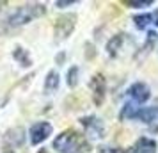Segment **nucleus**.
<instances>
[{"label": "nucleus", "mask_w": 158, "mask_h": 153, "mask_svg": "<svg viewBox=\"0 0 158 153\" xmlns=\"http://www.w3.org/2000/svg\"><path fill=\"white\" fill-rule=\"evenodd\" d=\"M139 112H140L139 103H135V102H126L124 105H123L119 117H121V119H135V117H139Z\"/></svg>", "instance_id": "9b49d317"}, {"label": "nucleus", "mask_w": 158, "mask_h": 153, "mask_svg": "<svg viewBox=\"0 0 158 153\" xmlns=\"http://www.w3.org/2000/svg\"><path fill=\"white\" fill-rule=\"evenodd\" d=\"M82 126L85 128V134L91 139H101L105 135V125L101 119H98L96 116H85L80 119Z\"/></svg>", "instance_id": "20e7f679"}, {"label": "nucleus", "mask_w": 158, "mask_h": 153, "mask_svg": "<svg viewBox=\"0 0 158 153\" xmlns=\"http://www.w3.org/2000/svg\"><path fill=\"white\" fill-rule=\"evenodd\" d=\"M71 4H75L73 0H64V2H60V0H59V2H55V6H57V7H68V6H71Z\"/></svg>", "instance_id": "6ab92c4d"}, {"label": "nucleus", "mask_w": 158, "mask_h": 153, "mask_svg": "<svg viewBox=\"0 0 158 153\" xmlns=\"http://www.w3.org/2000/svg\"><path fill=\"white\" fill-rule=\"evenodd\" d=\"M128 95L131 96V100L135 103H144V102L149 100L151 91H149V87H148V84H144V82H135L133 86L128 87Z\"/></svg>", "instance_id": "0eeeda50"}, {"label": "nucleus", "mask_w": 158, "mask_h": 153, "mask_svg": "<svg viewBox=\"0 0 158 153\" xmlns=\"http://www.w3.org/2000/svg\"><path fill=\"white\" fill-rule=\"evenodd\" d=\"M98 153H128L126 150H123V148H119V146H100L98 148Z\"/></svg>", "instance_id": "f3484780"}, {"label": "nucleus", "mask_w": 158, "mask_h": 153, "mask_svg": "<svg viewBox=\"0 0 158 153\" xmlns=\"http://www.w3.org/2000/svg\"><path fill=\"white\" fill-rule=\"evenodd\" d=\"M124 39H126L124 34H115V36L107 43V52H108L110 57H115V55L119 53V50H121L123 45H124Z\"/></svg>", "instance_id": "9d476101"}, {"label": "nucleus", "mask_w": 158, "mask_h": 153, "mask_svg": "<svg viewBox=\"0 0 158 153\" xmlns=\"http://www.w3.org/2000/svg\"><path fill=\"white\" fill-rule=\"evenodd\" d=\"M66 82H68L69 87H75L78 84V68L77 66H73V68L68 70V79H66Z\"/></svg>", "instance_id": "2eb2a0df"}, {"label": "nucleus", "mask_w": 158, "mask_h": 153, "mask_svg": "<svg viewBox=\"0 0 158 153\" xmlns=\"http://www.w3.org/2000/svg\"><path fill=\"white\" fill-rule=\"evenodd\" d=\"M151 20H153L151 15H139V16L133 18V22H135V25L139 27V29H146V27L151 23Z\"/></svg>", "instance_id": "dca6fc26"}, {"label": "nucleus", "mask_w": 158, "mask_h": 153, "mask_svg": "<svg viewBox=\"0 0 158 153\" xmlns=\"http://www.w3.org/2000/svg\"><path fill=\"white\" fill-rule=\"evenodd\" d=\"M39 153H46V151H44V150H41V151H39Z\"/></svg>", "instance_id": "4be33fe9"}, {"label": "nucleus", "mask_w": 158, "mask_h": 153, "mask_svg": "<svg viewBox=\"0 0 158 153\" xmlns=\"http://www.w3.org/2000/svg\"><path fill=\"white\" fill-rule=\"evenodd\" d=\"M7 153H15V151H7Z\"/></svg>", "instance_id": "5701e85b"}, {"label": "nucleus", "mask_w": 158, "mask_h": 153, "mask_svg": "<svg viewBox=\"0 0 158 153\" xmlns=\"http://www.w3.org/2000/svg\"><path fill=\"white\" fill-rule=\"evenodd\" d=\"M75 23H77V16L75 15H64L57 18V22H55V37L57 39H66V37L71 36L73 29H75Z\"/></svg>", "instance_id": "7ed1b4c3"}, {"label": "nucleus", "mask_w": 158, "mask_h": 153, "mask_svg": "<svg viewBox=\"0 0 158 153\" xmlns=\"http://www.w3.org/2000/svg\"><path fill=\"white\" fill-rule=\"evenodd\" d=\"M135 153H155L156 151V142L149 137H140L133 146Z\"/></svg>", "instance_id": "1a4fd4ad"}, {"label": "nucleus", "mask_w": 158, "mask_h": 153, "mask_svg": "<svg viewBox=\"0 0 158 153\" xmlns=\"http://www.w3.org/2000/svg\"><path fill=\"white\" fill-rule=\"evenodd\" d=\"M139 119L144 123H155L158 119V107H144L139 112Z\"/></svg>", "instance_id": "ddd939ff"}, {"label": "nucleus", "mask_w": 158, "mask_h": 153, "mask_svg": "<svg viewBox=\"0 0 158 153\" xmlns=\"http://www.w3.org/2000/svg\"><path fill=\"white\" fill-rule=\"evenodd\" d=\"M44 13H46L44 4H27V6H20V7L16 9V11H13L4 22H0L4 25L2 32H6V30H9V29H15V27H20V25H27L30 20L39 18V16H43ZM2 32H0V34H2Z\"/></svg>", "instance_id": "f257e3e1"}, {"label": "nucleus", "mask_w": 158, "mask_h": 153, "mask_svg": "<svg viewBox=\"0 0 158 153\" xmlns=\"http://www.w3.org/2000/svg\"><path fill=\"white\" fill-rule=\"evenodd\" d=\"M53 148L59 153H85L89 144H87L85 139L75 130H64L62 134H59L55 137Z\"/></svg>", "instance_id": "f03ea898"}, {"label": "nucleus", "mask_w": 158, "mask_h": 153, "mask_svg": "<svg viewBox=\"0 0 158 153\" xmlns=\"http://www.w3.org/2000/svg\"><path fill=\"white\" fill-rule=\"evenodd\" d=\"M151 4H153V0H144V2H140V0H130L128 2L130 7H148Z\"/></svg>", "instance_id": "a211bd4d"}, {"label": "nucleus", "mask_w": 158, "mask_h": 153, "mask_svg": "<svg viewBox=\"0 0 158 153\" xmlns=\"http://www.w3.org/2000/svg\"><path fill=\"white\" fill-rule=\"evenodd\" d=\"M149 130H151V132H158V119L155 121V123L149 125Z\"/></svg>", "instance_id": "aec40b11"}, {"label": "nucleus", "mask_w": 158, "mask_h": 153, "mask_svg": "<svg viewBox=\"0 0 158 153\" xmlns=\"http://www.w3.org/2000/svg\"><path fill=\"white\" fill-rule=\"evenodd\" d=\"M6 141L11 142V146H20L25 141V130L23 128H11L6 134Z\"/></svg>", "instance_id": "f8f14e48"}, {"label": "nucleus", "mask_w": 158, "mask_h": 153, "mask_svg": "<svg viewBox=\"0 0 158 153\" xmlns=\"http://www.w3.org/2000/svg\"><path fill=\"white\" fill-rule=\"evenodd\" d=\"M52 125L46 123V121H39V123H34L30 126L29 135H30V142L32 144H39L43 142L44 139H48L52 135Z\"/></svg>", "instance_id": "39448f33"}, {"label": "nucleus", "mask_w": 158, "mask_h": 153, "mask_svg": "<svg viewBox=\"0 0 158 153\" xmlns=\"http://www.w3.org/2000/svg\"><path fill=\"white\" fill-rule=\"evenodd\" d=\"M57 87H59V73L55 70H52V71H48L46 79H44V91L53 93V91H57Z\"/></svg>", "instance_id": "4468645a"}, {"label": "nucleus", "mask_w": 158, "mask_h": 153, "mask_svg": "<svg viewBox=\"0 0 158 153\" xmlns=\"http://www.w3.org/2000/svg\"><path fill=\"white\" fill-rule=\"evenodd\" d=\"M13 59H15L18 64L22 66V68H29L32 64V57H30L29 50H25L23 46H15V50H13Z\"/></svg>", "instance_id": "6e6552de"}, {"label": "nucleus", "mask_w": 158, "mask_h": 153, "mask_svg": "<svg viewBox=\"0 0 158 153\" xmlns=\"http://www.w3.org/2000/svg\"><path fill=\"white\" fill-rule=\"evenodd\" d=\"M155 23H156V27H158V11H156V15H155Z\"/></svg>", "instance_id": "412c9836"}, {"label": "nucleus", "mask_w": 158, "mask_h": 153, "mask_svg": "<svg viewBox=\"0 0 158 153\" xmlns=\"http://www.w3.org/2000/svg\"><path fill=\"white\" fill-rule=\"evenodd\" d=\"M89 86H91V91H93L94 103L96 105H101L103 100H105V93H107V84H105L103 75H94Z\"/></svg>", "instance_id": "423d86ee"}]
</instances>
